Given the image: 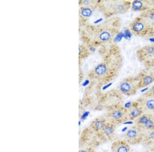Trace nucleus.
<instances>
[{
    "mask_svg": "<svg viewBox=\"0 0 154 152\" xmlns=\"http://www.w3.org/2000/svg\"><path fill=\"white\" fill-rule=\"evenodd\" d=\"M104 117L107 122L115 124L116 126L128 121V110L124 107H116L112 109Z\"/></svg>",
    "mask_w": 154,
    "mask_h": 152,
    "instance_id": "nucleus-1",
    "label": "nucleus"
},
{
    "mask_svg": "<svg viewBox=\"0 0 154 152\" xmlns=\"http://www.w3.org/2000/svg\"><path fill=\"white\" fill-rule=\"evenodd\" d=\"M145 131L139 127L135 126L128 128L123 135L124 140L130 145H137L143 142Z\"/></svg>",
    "mask_w": 154,
    "mask_h": 152,
    "instance_id": "nucleus-2",
    "label": "nucleus"
},
{
    "mask_svg": "<svg viewBox=\"0 0 154 152\" xmlns=\"http://www.w3.org/2000/svg\"><path fill=\"white\" fill-rule=\"evenodd\" d=\"M150 26L141 16L136 18L130 24V29L134 34L144 37L148 35Z\"/></svg>",
    "mask_w": 154,
    "mask_h": 152,
    "instance_id": "nucleus-3",
    "label": "nucleus"
},
{
    "mask_svg": "<svg viewBox=\"0 0 154 152\" xmlns=\"http://www.w3.org/2000/svg\"><path fill=\"white\" fill-rule=\"evenodd\" d=\"M118 89L120 93L126 96L135 95L139 89L138 79L134 78L125 79L119 84Z\"/></svg>",
    "mask_w": 154,
    "mask_h": 152,
    "instance_id": "nucleus-4",
    "label": "nucleus"
},
{
    "mask_svg": "<svg viewBox=\"0 0 154 152\" xmlns=\"http://www.w3.org/2000/svg\"><path fill=\"white\" fill-rule=\"evenodd\" d=\"M137 56L142 63L149 64L154 62V44L141 48L137 51Z\"/></svg>",
    "mask_w": 154,
    "mask_h": 152,
    "instance_id": "nucleus-5",
    "label": "nucleus"
},
{
    "mask_svg": "<svg viewBox=\"0 0 154 152\" xmlns=\"http://www.w3.org/2000/svg\"><path fill=\"white\" fill-rule=\"evenodd\" d=\"M137 103L142 108L144 113L154 114V96L143 95Z\"/></svg>",
    "mask_w": 154,
    "mask_h": 152,
    "instance_id": "nucleus-6",
    "label": "nucleus"
},
{
    "mask_svg": "<svg viewBox=\"0 0 154 152\" xmlns=\"http://www.w3.org/2000/svg\"><path fill=\"white\" fill-rule=\"evenodd\" d=\"M111 3V9L116 13H125L131 7V2L126 1H116Z\"/></svg>",
    "mask_w": 154,
    "mask_h": 152,
    "instance_id": "nucleus-7",
    "label": "nucleus"
},
{
    "mask_svg": "<svg viewBox=\"0 0 154 152\" xmlns=\"http://www.w3.org/2000/svg\"><path fill=\"white\" fill-rule=\"evenodd\" d=\"M116 129V126L115 124L107 122L104 128L98 134L100 136L102 140H110L114 137Z\"/></svg>",
    "mask_w": 154,
    "mask_h": 152,
    "instance_id": "nucleus-8",
    "label": "nucleus"
},
{
    "mask_svg": "<svg viewBox=\"0 0 154 152\" xmlns=\"http://www.w3.org/2000/svg\"><path fill=\"white\" fill-rule=\"evenodd\" d=\"M128 110V121H134L144 113L140 105L137 102L130 106Z\"/></svg>",
    "mask_w": 154,
    "mask_h": 152,
    "instance_id": "nucleus-9",
    "label": "nucleus"
},
{
    "mask_svg": "<svg viewBox=\"0 0 154 152\" xmlns=\"http://www.w3.org/2000/svg\"><path fill=\"white\" fill-rule=\"evenodd\" d=\"M111 149L112 152H130L131 147L125 140H116L112 143Z\"/></svg>",
    "mask_w": 154,
    "mask_h": 152,
    "instance_id": "nucleus-10",
    "label": "nucleus"
},
{
    "mask_svg": "<svg viewBox=\"0 0 154 152\" xmlns=\"http://www.w3.org/2000/svg\"><path fill=\"white\" fill-rule=\"evenodd\" d=\"M107 121L105 117H101L95 119L91 122L90 128L96 133H100L107 124Z\"/></svg>",
    "mask_w": 154,
    "mask_h": 152,
    "instance_id": "nucleus-11",
    "label": "nucleus"
},
{
    "mask_svg": "<svg viewBox=\"0 0 154 152\" xmlns=\"http://www.w3.org/2000/svg\"><path fill=\"white\" fill-rule=\"evenodd\" d=\"M154 82V73L145 74L138 79L139 89L146 87Z\"/></svg>",
    "mask_w": 154,
    "mask_h": 152,
    "instance_id": "nucleus-12",
    "label": "nucleus"
},
{
    "mask_svg": "<svg viewBox=\"0 0 154 152\" xmlns=\"http://www.w3.org/2000/svg\"><path fill=\"white\" fill-rule=\"evenodd\" d=\"M149 2L145 1H140L137 0L131 2V10L134 11H146L149 9L148 6Z\"/></svg>",
    "mask_w": 154,
    "mask_h": 152,
    "instance_id": "nucleus-13",
    "label": "nucleus"
},
{
    "mask_svg": "<svg viewBox=\"0 0 154 152\" xmlns=\"http://www.w3.org/2000/svg\"><path fill=\"white\" fill-rule=\"evenodd\" d=\"M108 71V67L104 63H101L95 67L94 69V74L98 76H103Z\"/></svg>",
    "mask_w": 154,
    "mask_h": 152,
    "instance_id": "nucleus-14",
    "label": "nucleus"
},
{
    "mask_svg": "<svg viewBox=\"0 0 154 152\" xmlns=\"http://www.w3.org/2000/svg\"><path fill=\"white\" fill-rule=\"evenodd\" d=\"M112 33L108 30H103L98 35V38L101 42H108L112 38Z\"/></svg>",
    "mask_w": 154,
    "mask_h": 152,
    "instance_id": "nucleus-15",
    "label": "nucleus"
},
{
    "mask_svg": "<svg viewBox=\"0 0 154 152\" xmlns=\"http://www.w3.org/2000/svg\"><path fill=\"white\" fill-rule=\"evenodd\" d=\"M154 130V114H150L146 124L143 128L144 131Z\"/></svg>",
    "mask_w": 154,
    "mask_h": 152,
    "instance_id": "nucleus-16",
    "label": "nucleus"
},
{
    "mask_svg": "<svg viewBox=\"0 0 154 152\" xmlns=\"http://www.w3.org/2000/svg\"><path fill=\"white\" fill-rule=\"evenodd\" d=\"M154 142V130L145 131L144 136L143 142Z\"/></svg>",
    "mask_w": 154,
    "mask_h": 152,
    "instance_id": "nucleus-17",
    "label": "nucleus"
},
{
    "mask_svg": "<svg viewBox=\"0 0 154 152\" xmlns=\"http://www.w3.org/2000/svg\"><path fill=\"white\" fill-rule=\"evenodd\" d=\"M93 13V10L89 7H84L81 9V14L85 18H90L92 16Z\"/></svg>",
    "mask_w": 154,
    "mask_h": 152,
    "instance_id": "nucleus-18",
    "label": "nucleus"
},
{
    "mask_svg": "<svg viewBox=\"0 0 154 152\" xmlns=\"http://www.w3.org/2000/svg\"><path fill=\"white\" fill-rule=\"evenodd\" d=\"M145 95H153L154 96V84L152 87L149 88V90L144 93Z\"/></svg>",
    "mask_w": 154,
    "mask_h": 152,
    "instance_id": "nucleus-19",
    "label": "nucleus"
},
{
    "mask_svg": "<svg viewBox=\"0 0 154 152\" xmlns=\"http://www.w3.org/2000/svg\"><path fill=\"white\" fill-rule=\"evenodd\" d=\"M79 152H94L93 149L91 148L84 147L80 149Z\"/></svg>",
    "mask_w": 154,
    "mask_h": 152,
    "instance_id": "nucleus-20",
    "label": "nucleus"
},
{
    "mask_svg": "<svg viewBox=\"0 0 154 152\" xmlns=\"http://www.w3.org/2000/svg\"><path fill=\"white\" fill-rule=\"evenodd\" d=\"M150 37H154V25L150 27L148 35Z\"/></svg>",
    "mask_w": 154,
    "mask_h": 152,
    "instance_id": "nucleus-21",
    "label": "nucleus"
},
{
    "mask_svg": "<svg viewBox=\"0 0 154 152\" xmlns=\"http://www.w3.org/2000/svg\"><path fill=\"white\" fill-rule=\"evenodd\" d=\"M88 116V114L87 112H85L81 116V119H82V120H84L85 118H86L87 116Z\"/></svg>",
    "mask_w": 154,
    "mask_h": 152,
    "instance_id": "nucleus-22",
    "label": "nucleus"
}]
</instances>
